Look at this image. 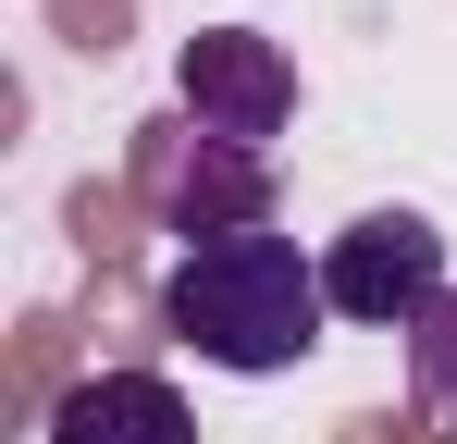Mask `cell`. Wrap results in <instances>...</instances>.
Here are the masks:
<instances>
[{
    "label": "cell",
    "mask_w": 457,
    "mask_h": 444,
    "mask_svg": "<svg viewBox=\"0 0 457 444\" xmlns=\"http://www.w3.org/2000/svg\"><path fill=\"white\" fill-rule=\"evenodd\" d=\"M173 111L198 136H235V148H272L297 124V62L260 37V25H198L186 62H173Z\"/></svg>",
    "instance_id": "obj_4"
},
{
    "label": "cell",
    "mask_w": 457,
    "mask_h": 444,
    "mask_svg": "<svg viewBox=\"0 0 457 444\" xmlns=\"http://www.w3.org/2000/svg\"><path fill=\"white\" fill-rule=\"evenodd\" d=\"M321 296H334V321H359V333H420V321L457 296L445 234L420 210H359L334 247H321Z\"/></svg>",
    "instance_id": "obj_3"
},
{
    "label": "cell",
    "mask_w": 457,
    "mask_h": 444,
    "mask_svg": "<svg viewBox=\"0 0 457 444\" xmlns=\"http://www.w3.org/2000/svg\"><path fill=\"white\" fill-rule=\"evenodd\" d=\"M408 395H420V420L457 444V296L420 321V333H408Z\"/></svg>",
    "instance_id": "obj_6"
},
{
    "label": "cell",
    "mask_w": 457,
    "mask_h": 444,
    "mask_svg": "<svg viewBox=\"0 0 457 444\" xmlns=\"http://www.w3.org/2000/svg\"><path fill=\"white\" fill-rule=\"evenodd\" d=\"M137 198H149L186 247H211V234H260V222H272V148L198 136L186 111H161L149 136H137Z\"/></svg>",
    "instance_id": "obj_2"
},
{
    "label": "cell",
    "mask_w": 457,
    "mask_h": 444,
    "mask_svg": "<svg viewBox=\"0 0 457 444\" xmlns=\"http://www.w3.org/2000/svg\"><path fill=\"white\" fill-rule=\"evenodd\" d=\"M321 321H334V296H321V259H309L297 234H211V247H186L173 259V284H161V333L186 346V358L235 370V382H272V370H297L321 346Z\"/></svg>",
    "instance_id": "obj_1"
},
{
    "label": "cell",
    "mask_w": 457,
    "mask_h": 444,
    "mask_svg": "<svg viewBox=\"0 0 457 444\" xmlns=\"http://www.w3.org/2000/svg\"><path fill=\"white\" fill-rule=\"evenodd\" d=\"M37 444H198V407L161 370H87V382H62Z\"/></svg>",
    "instance_id": "obj_5"
}]
</instances>
